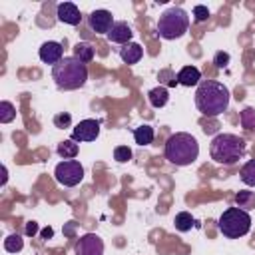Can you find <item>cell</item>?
<instances>
[{
  "instance_id": "f546056e",
  "label": "cell",
  "mask_w": 255,
  "mask_h": 255,
  "mask_svg": "<svg viewBox=\"0 0 255 255\" xmlns=\"http://www.w3.org/2000/svg\"><path fill=\"white\" fill-rule=\"evenodd\" d=\"M213 64H215L217 68H227V64H229V54H227V52H217Z\"/></svg>"
},
{
  "instance_id": "277c9868",
  "label": "cell",
  "mask_w": 255,
  "mask_h": 255,
  "mask_svg": "<svg viewBox=\"0 0 255 255\" xmlns=\"http://www.w3.org/2000/svg\"><path fill=\"white\" fill-rule=\"evenodd\" d=\"M247 151V143L243 137L235 135V133H217L211 139L209 145V155L215 163L221 165H233L237 163Z\"/></svg>"
},
{
  "instance_id": "484cf974",
  "label": "cell",
  "mask_w": 255,
  "mask_h": 255,
  "mask_svg": "<svg viewBox=\"0 0 255 255\" xmlns=\"http://www.w3.org/2000/svg\"><path fill=\"white\" fill-rule=\"evenodd\" d=\"M114 159L120 161V163H126L128 159H131V149L128 145H118L114 149Z\"/></svg>"
},
{
  "instance_id": "4fadbf2b",
  "label": "cell",
  "mask_w": 255,
  "mask_h": 255,
  "mask_svg": "<svg viewBox=\"0 0 255 255\" xmlns=\"http://www.w3.org/2000/svg\"><path fill=\"white\" fill-rule=\"evenodd\" d=\"M131 36H133V32H131V28H129L128 22H116L112 26L110 34H108V40L110 42H116V44H128L131 40Z\"/></svg>"
},
{
  "instance_id": "1f68e13d",
  "label": "cell",
  "mask_w": 255,
  "mask_h": 255,
  "mask_svg": "<svg viewBox=\"0 0 255 255\" xmlns=\"http://www.w3.org/2000/svg\"><path fill=\"white\" fill-rule=\"evenodd\" d=\"M52 235H54V231H52V227H46V229L42 231V237H44V239H48V237H52Z\"/></svg>"
},
{
  "instance_id": "4dcf8cb0",
  "label": "cell",
  "mask_w": 255,
  "mask_h": 255,
  "mask_svg": "<svg viewBox=\"0 0 255 255\" xmlns=\"http://www.w3.org/2000/svg\"><path fill=\"white\" fill-rule=\"evenodd\" d=\"M38 233V223H34V221H28L26 223V235H36Z\"/></svg>"
},
{
  "instance_id": "f1b7e54d",
  "label": "cell",
  "mask_w": 255,
  "mask_h": 255,
  "mask_svg": "<svg viewBox=\"0 0 255 255\" xmlns=\"http://www.w3.org/2000/svg\"><path fill=\"white\" fill-rule=\"evenodd\" d=\"M193 18H195V22H205L207 18H209V10H207V6H195L193 8Z\"/></svg>"
},
{
  "instance_id": "8992f818",
  "label": "cell",
  "mask_w": 255,
  "mask_h": 255,
  "mask_svg": "<svg viewBox=\"0 0 255 255\" xmlns=\"http://www.w3.org/2000/svg\"><path fill=\"white\" fill-rule=\"evenodd\" d=\"M219 231L229 239H239L249 233L251 229V215L239 207H229L221 213L217 221Z\"/></svg>"
},
{
  "instance_id": "7a4b0ae2",
  "label": "cell",
  "mask_w": 255,
  "mask_h": 255,
  "mask_svg": "<svg viewBox=\"0 0 255 255\" xmlns=\"http://www.w3.org/2000/svg\"><path fill=\"white\" fill-rule=\"evenodd\" d=\"M165 159L173 165H179V167H185V165H191L197 155H199V143L197 139L191 135V133H185V131H177L173 135L167 137L165 141Z\"/></svg>"
},
{
  "instance_id": "52a82bcc",
  "label": "cell",
  "mask_w": 255,
  "mask_h": 255,
  "mask_svg": "<svg viewBox=\"0 0 255 255\" xmlns=\"http://www.w3.org/2000/svg\"><path fill=\"white\" fill-rule=\"evenodd\" d=\"M54 177L64 187H74L84 179V167L78 159H64L56 165Z\"/></svg>"
},
{
  "instance_id": "603a6c76",
  "label": "cell",
  "mask_w": 255,
  "mask_h": 255,
  "mask_svg": "<svg viewBox=\"0 0 255 255\" xmlns=\"http://www.w3.org/2000/svg\"><path fill=\"white\" fill-rule=\"evenodd\" d=\"M14 118H16V108H14V104L8 102V100L0 102V122H2V124H10Z\"/></svg>"
},
{
  "instance_id": "ffe728a7",
  "label": "cell",
  "mask_w": 255,
  "mask_h": 255,
  "mask_svg": "<svg viewBox=\"0 0 255 255\" xmlns=\"http://www.w3.org/2000/svg\"><path fill=\"white\" fill-rule=\"evenodd\" d=\"M74 58H78V60L84 62V64L92 62V60H94V46L88 44V42H78V44L74 46Z\"/></svg>"
},
{
  "instance_id": "e0dca14e",
  "label": "cell",
  "mask_w": 255,
  "mask_h": 255,
  "mask_svg": "<svg viewBox=\"0 0 255 255\" xmlns=\"http://www.w3.org/2000/svg\"><path fill=\"white\" fill-rule=\"evenodd\" d=\"M235 207L243 209V211H249V209H255V191H247V189H241L235 193Z\"/></svg>"
},
{
  "instance_id": "5b68a950",
  "label": "cell",
  "mask_w": 255,
  "mask_h": 255,
  "mask_svg": "<svg viewBox=\"0 0 255 255\" xmlns=\"http://www.w3.org/2000/svg\"><path fill=\"white\" fill-rule=\"evenodd\" d=\"M187 28H189V16L179 6L167 8L165 12H161L157 20V34L163 40H177L187 32Z\"/></svg>"
},
{
  "instance_id": "44dd1931",
  "label": "cell",
  "mask_w": 255,
  "mask_h": 255,
  "mask_svg": "<svg viewBox=\"0 0 255 255\" xmlns=\"http://www.w3.org/2000/svg\"><path fill=\"white\" fill-rule=\"evenodd\" d=\"M239 177H241V181H243L245 185L255 187V159H249V161L241 167Z\"/></svg>"
},
{
  "instance_id": "9a60e30c",
  "label": "cell",
  "mask_w": 255,
  "mask_h": 255,
  "mask_svg": "<svg viewBox=\"0 0 255 255\" xmlns=\"http://www.w3.org/2000/svg\"><path fill=\"white\" fill-rule=\"evenodd\" d=\"M199 80H201V72L195 66H185L177 72V84H181V86L191 88V86L199 84Z\"/></svg>"
},
{
  "instance_id": "6da1fadb",
  "label": "cell",
  "mask_w": 255,
  "mask_h": 255,
  "mask_svg": "<svg viewBox=\"0 0 255 255\" xmlns=\"http://www.w3.org/2000/svg\"><path fill=\"white\" fill-rule=\"evenodd\" d=\"M195 106L201 116L217 118L229 108V90L215 80H205L195 90Z\"/></svg>"
},
{
  "instance_id": "83f0119b",
  "label": "cell",
  "mask_w": 255,
  "mask_h": 255,
  "mask_svg": "<svg viewBox=\"0 0 255 255\" xmlns=\"http://www.w3.org/2000/svg\"><path fill=\"white\" fill-rule=\"evenodd\" d=\"M70 124H72V116H70L68 112H60V114L54 116V126L60 128V129L70 128Z\"/></svg>"
},
{
  "instance_id": "2e32d148",
  "label": "cell",
  "mask_w": 255,
  "mask_h": 255,
  "mask_svg": "<svg viewBox=\"0 0 255 255\" xmlns=\"http://www.w3.org/2000/svg\"><path fill=\"white\" fill-rule=\"evenodd\" d=\"M147 100H149V104H151L153 108H163V106L167 104V100H169V92H167L165 86L151 88V90L147 92Z\"/></svg>"
},
{
  "instance_id": "d6986e66",
  "label": "cell",
  "mask_w": 255,
  "mask_h": 255,
  "mask_svg": "<svg viewBox=\"0 0 255 255\" xmlns=\"http://www.w3.org/2000/svg\"><path fill=\"white\" fill-rule=\"evenodd\" d=\"M56 151H58V155L64 157V159H74V157L78 155L80 147H78V143H76L74 139H64V141L58 143Z\"/></svg>"
},
{
  "instance_id": "8fae6325",
  "label": "cell",
  "mask_w": 255,
  "mask_h": 255,
  "mask_svg": "<svg viewBox=\"0 0 255 255\" xmlns=\"http://www.w3.org/2000/svg\"><path fill=\"white\" fill-rule=\"evenodd\" d=\"M38 54H40V60L44 64H52V66H56L64 58V50H62V44L60 42H44L40 46V52Z\"/></svg>"
},
{
  "instance_id": "d4e9b609",
  "label": "cell",
  "mask_w": 255,
  "mask_h": 255,
  "mask_svg": "<svg viewBox=\"0 0 255 255\" xmlns=\"http://www.w3.org/2000/svg\"><path fill=\"white\" fill-rule=\"evenodd\" d=\"M241 120V126L245 129H255V108H245L239 116Z\"/></svg>"
},
{
  "instance_id": "ac0fdd59",
  "label": "cell",
  "mask_w": 255,
  "mask_h": 255,
  "mask_svg": "<svg viewBox=\"0 0 255 255\" xmlns=\"http://www.w3.org/2000/svg\"><path fill=\"white\" fill-rule=\"evenodd\" d=\"M153 135H155L153 133V128L147 126V124H143V126H139V128L133 129V139H135L137 145H149L153 141Z\"/></svg>"
},
{
  "instance_id": "d6a6232c",
  "label": "cell",
  "mask_w": 255,
  "mask_h": 255,
  "mask_svg": "<svg viewBox=\"0 0 255 255\" xmlns=\"http://www.w3.org/2000/svg\"><path fill=\"white\" fill-rule=\"evenodd\" d=\"M2 173H4V175H2V181H0V185H6V179H8V169H6V167H2Z\"/></svg>"
},
{
  "instance_id": "30bf717a",
  "label": "cell",
  "mask_w": 255,
  "mask_h": 255,
  "mask_svg": "<svg viewBox=\"0 0 255 255\" xmlns=\"http://www.w3.org/2000/svg\"><path fill=\"white\" fill-rule=\"evenodd\" d=\"M88 24H90V28L96 32V34H110V30H112V26L116 24L114 22V16H112V12L110 10H94L90 16H88Z\"/></svg>"
},
{
  "instance_id": "ba28073f",
  "label": "cell",
  "mask_w": 255,
  "mask_h": 255,
  "mask_svg": "<svg viewBox=\"0 0 255 255\" xmlns=\"http://www.w3.org/2000/svg\"><path fill=\"white\" fill-rule=\"evenodd\" d=\"M74 251L76 255H104V241L96 233H86L78 237Z\"/></svg>"
},
{
  "instance_id": "7c38bea8",
  "label": "cell",
  "mask_w": 255,
  "mask_h": 255,
  "mask_svg": "<svg viewBox=\"0 0 255 255\" xmlns=\"http://www.w3.org/2000/svg\"><path fill=\"white\" fill-rule=\"evenodd\" d=\"M56 16H58L60 22L70 24V26H78L80 20H82L78 6L72 4V2H62V4H58V8H56Z\"/></svg>"
},
{
  "instance_id": "5bb4252c",
  "label": "cell",
  "mask_w": 255,
  "mask_h": 255,
  "mask_svg": "<svg viewBox=\"0 0 255 255\" xmlns=\"http://www.w3.org/2000/svg\"><path fill=\"white\" fill-rule=\"evenodd\" d=\"M141 56H143V50H141V46L135 44V42H128V44H124V46L120 48V58H122V62L128 64V66L137 64V62L141 60Z\"/></svg>"
},
{
  "instance_id": "4316f807",
  "label": "cell",
  "mask_w": 255,
  "mask_h": 255,
  "mask_svg": "<svg viewBox=\"0 0 255 255\" xmlns=\"http://www.w3.org/2000/svg\"><path fill=\"white\" fill-rule=\"evenodd\" d=\"M157 80H159L161 84H165V86H175V84H177V76H175L171 70H159Z\"/></svg>"
},
{
  "instance_id": "cb8c5ba5",
  "label": "cell",
  "mask_w": 255,
  "mask_h": 255,
  "mask_svg": "<svg viewBox=\"0 0 255 255\" xmlns=\"http://www.w3.org/2000/svg\"><path fill=\"white\" fill-rule=\"evenodd\" d=\"M22 247H24V239L18 233H12L4 239V249L8 253H18V251H22Z\"/></svg>"
},
{
  "instance_id": "9c48e42d",
  "label": "cell",
  "mask_w": 255,
  "mask_h": 255,
  "mask_svg": "<svg viewBox=\"0 0 255 255\" xmlns=\"http://www.w3.org/2000/svg\"><path fill=\"white\" fill-rule=\"evenodd\" d=\"M100 135V122L98 120H82L74 129L72 137L74 141H94Z\"/></svg>"
},
{
  "instance_id": "3957f363",
  "label": "cell",
  "mask_w": 255,
  "mask_h": 255,
  "mask_svg": "<svg viewBox=\"0 0 255 255\" xmlns=\"http://www.w3.org/2000/svg\"><path fill=\"white\" fill-rule=\"evenodd\" d=\"M52 78L60 90H78L88 80V66L74 56H64L52 66Z\"/></svg>"
},
{
  "instance_id": "7402d4cb",
  "label": "cell",
  "mask_w": 255,
  "mask_h": 255,
  "mask_svg": "<svg viewBox=\"0 0 255 255\" xmlns=\"http://www.w3.org/2000/svg\"><path fill=\"white\" fill-rule=\"evenodd\" d=\"M173 225H175V229L181 231V233L189 231V229L193 227V217H191V213H189V211H179V213L175 215Z\"/></svg>"
}]
</instances>
